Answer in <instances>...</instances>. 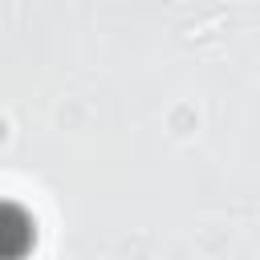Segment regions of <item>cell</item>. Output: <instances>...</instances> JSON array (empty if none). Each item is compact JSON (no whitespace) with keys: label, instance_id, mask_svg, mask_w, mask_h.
<instances>
[{"label":"cell","instance_id":"obj_1","mask_svg":"<svg viewBox=\"0 0 260 260\" xmlns=\"http://www.w3.org/2000/svg\"><path fill=\"white\" fill-rule=\"evenodd\" d=\"M28 240H32V223L16 207L0 203V260H16L28 248Z\"/></svg>","mask_w":260,"mask_h":260}]
</instances>
